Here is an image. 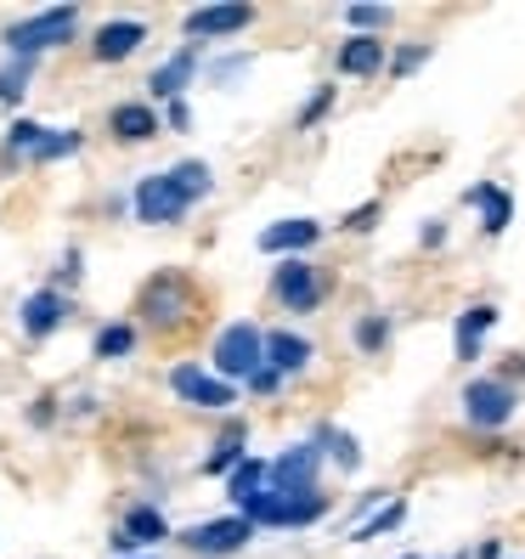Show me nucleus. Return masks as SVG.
I'll return each instance as SVG.
<instances>
[{
    "label": "nucleus",
    "instance_id": "obj_1",
    "mask_svg": "<svg viewBox=\"0 0 525 559\" xmlns=\"http://www.w3.org/2000/svg\"><path fill=\"white\" fill-rule=\"evenodd\" d=\"M210 187H215L210 164H199V158H181L176 170L147 176V181L136 187V221H147V226H176V221H181L192 204L204 199Z\"/></svg>",
    "mask_w": 525,
    "mask_h": 559
},
{
    "label": "nucleus",
    "instance_id": "obj_2",
    "mask_svg": "<svg viewBox=\"0 0 525 559\" xmlns=\"http://www.w3.org/2000/svg\"><path fill=\"white\" fill-rule=\"evenodd\" d=\"M142 322L158 328V334H170V328H181L192 311H199V294H192V283L181 272H158L142 283V300H136Z\"/></svg>",
    "mask_w": 525,
    "mask_h": 559
},
{
    "label": "nucleus",
    "instance_id": "obj_3",
    "mask_svg": "<svg viewBox=\"0 0 525 559\" xmlns=\"http://www.w3.org/2000/svg\"><path fill=\"white\" fill-rule=\"evenodd\" d=\"M74 28H80V7H51V12L28 17V23H12V28H7V51L23 57V62H35L40 51L74 40Z\"/></svg>",
    "mask_w": 525,
    "mask_h": 559
},
{
    "label": "nucleus",
    "instance_id": "obj_4",
    "mask_svg": "<svg viewBox=\"0 0 525 559\" xmlns=\"http://www.w3.org/2000/svg\"><path fill=\"white\" fill-rule=\"evenodd\" d=\"M266 368V334L254 322H232L215 340V379H254Z\"/></svg>",
    "mask_w": 525,
    "mask_h": 559
},
{
    "label": "nucleus",
    "instance_id": "obj_5",
    "mask_svg": "<svg viewBox=\"0 0 525 559\" xmlns=\"http://www.w3.org/2000/svg\"><path fill=\"white\" fill-rule=\"evenodd\" d=\"M514 407H520V396H514V384H503V379H475L464 390V413H469V424H480V430L509 424Z\"/></svg>",
    "mask_w": 525,
    "mask_h": 559
},
{
    "label": "nucleus",
    "instance_id": "obj_6",
    "mask_svg": "<svg viewBox=\"0 0 525 559\" xmlns=\"http://www.w3.org/2000/svg\"><path fill=\"white\" fill-rule=\"evenodd\" d=\"M249 537H254V525H249L243 514H226V520H210V525H192V532H181V543H187L192 554H204V559L238 554Z\"/></svg>",
    "mask_w": 525,
    "mask_h": 559
},
{
    "label": "nucleus",
    "instance_id": "obj_7",
    "mask_svg": "<svg viewBox=\"0 0 525 559\" xmlns=\"http://www.w3.org/2000/svg\"><path fill=\"white\" fill-rule=\"evenodd\" d=\"M170 390H176L181 402H192V407H210V413L232 407V384L215 379V373H204L199 361H181V368L170 373Z\"/></svg>",
    "mask_w": 525,
    "mask_h": 559
},
{
    "label": "nucleus",
    "instance_id": "obj_8",
    "mask_svg": "<svg viewBox=\"0 0 525 559\" xmlns=\"http://www.w3.org/2000/svg\"><path fill=\"white\" fill-rule=\"evenodd\" d=\"M277 300L288 311H317L322 306V294H327V277L317 266H306V260H288V266H277Z\"/></svg>",
    "mask_w": 525,
    "mask_h": 559
},
{
    "label": "nucleus",
    "instance_id": "obj_9",
    "mask_svg": "<svg viewBox=\"0 0 525 559\" xmlns=\"http://www.w3.org/2000/svg\"><path fill=\"white\" fill-rule=\"evenodd\" d=\"M317 441L306 447H288L277 464H272V491H283V498H306V491H317Z\"/></svg>",
    "mask_w": 525,
    "mask_h": 559
},
{
    "label": "nucleus",
    "instance_id": "obj_10",
    "mask_svg": "<svg viewBox=\"0 0 525 559\" xmlns=\"http://www.w3.org/2000/svg\"><path fill=\"white\" fill-rule=\"evenodd\" d=\"M170 537V525H164V514L153 509V503H136L124 520H119V532L108 537L114 543V554H136V548H153V543H164Z\"/></svg>",
    "mask_w": 525,
    "mask_h": 559
},
{
    "label": "nucleus",
    "instance_id": "obj_11",
    "mask_svg": "<svg viewBox=\"0 0 525 559\" xmlns=\"http://www.w3.org/2000/svg\"><path fill=\"white\" fill-rule=\"evenodd\" d=\"M69 294H62V288H35V294H28V300H23V334L28 340H46V334H57V328L62 322H69Z\"/></svg>",
    "mask_w": 525,
    "mask_h": 559
},
{
    "label": "nucleus",
    "instance_id": "obj_12",
    "mask_svg": "<svg viewBox=\"0 0 525 559\" xmlns=\"http://www.w3.org/2000/svg\"><path fill=\"white\" fill-rule=\"evenodd\" d=\"M254 23V7H199V12H187V35L192 40H215V35H238V28Z\"/></svg>",
    "mask_w": 525,
    "mask_h": 559
},
{
    "label": "nucleus",
    "instance_id": "obj_13",
    "mask_svg": "<svg viewBox=\"0 0 525 559\" xmlns=\"http://www.w3.org/2000/svg\"><path fill=\"white\" fill-rule=\"evenodd\" d=\"M108 130H114L124 147H136V142H153L158 136V114H153V103H119L108 114Z\"/></svg>",
    "mask_w": 525,
    "mask_h": 559
},
{
    "label": "nucleus",
    "instance_id": "obj_14",
    "mask_svg": "<svg viewBox=\"0 0 525 559\" xmlns=\"http://www.w3.org/2000/svg\"><path fill=\"white\" fill-rule=\"evenodd\" d=\"M142 40H147L142 23H103V28H96V40H91V57L96 62H124L130 51H142Z\"/></svg>",
    "mask_w": 525,
    "mask_h": 559
},
{
    "label": "nucleus",
    "instance_id": "obj_15",
    "mask_svg": "<svg viewBox=\"0 0 525 559\" xmlns=\"http://www.w3.org/2000/svg\"><path fill=\"white\" fill-rule=\"evenodd\" d=\"M199 74V51H176L170 62H158L153 69V80H147V91L153 96H164V103H181V91H187V80Z\"/></svg>",
    "mask_w": 525,
    "mask_h": 559
},
{
    "label": "nucleus",
    "instance_id": "obj_16",
    "mask_svg": "<svg viewBox=\"0 0 525 559\" xmlns=\"http://www.w3.org/2000/svg\"><path fill=\"white\" fill-rule=\"evenodd\" d=\"M317 238H322L317 221H277V226L260 233V249H266V254H288V249H311Z\"/></svg>",
    "mask_w": 525,
    "mask_h": 559
},
{
    "label": "nucleus",
    "instance_id": "obj_17",
    "mask_svg": "<svg viewBox=\"0 0 525 559\" xmlns=\"http://www.w3.org/2000/svg\"><path fill=\"white\" fill-rule=\"evenodd\" d=\"M491 322H498V311H491V306H469L464 317H457V361H475L480 356V340L491 334Z\"/></svg>",
    "mask_w": 525,
    "mask_h": 559
},
{
    "label": "nucleus",
    "instance_id": "obj_18",
    "mask_svg": "<svg viewBox=\"0 0 525 559\" xmlns=\"http://www.w3.org/2000/svg\"><path fill=\"white\" fill-rule=\"evenodd\" d=\"M469 204H480V210H486V233H491V238L509 233V221H514V199H509L503 187H491V181L469 187Z\"/></svg>",
    "mask_w": 525,
    "mask_h": 559
},
{
    "label": "nucleus",
    "instance_id": "obj_19",
    "mask_svg": "<svg viewBox=\"0 0 525 559\" xmlns=\"http://www.w3.org/2000/svg\"><path fill=\"white\" fill-rule=\"evenodd\" d=\"M266 480H272V469L260 464V457H243V464L226 475V491H232V503H238V509H249L260 491H266Z\"/></svg>",
    "mask_w": 525,
    "mask_h": 559
},
{
    "label": "nucleus",
    "instance_id": "obj_20",
    "mask_svg": "<svg viewBox=\"0 0 525 559\" xmlns=\"http://www.w3.org/2000/svg\"><path fill=\"white\" fill-rule=\"evenodd\" d=\"M339 69H345V74H379V69H384V40H373V35L345 40V46H339Z\"/></svg>",
    "mask_w": 525,
    "mask_h": 559
},
{
    "label": "nucleus",
    "instance_id": "obj_21",
    "mask_svg": "<svg viewBox=\"0 0 525 559\" xmlns=\"http://www.w3.org/2000/svg\"><path fill=\"white\" fill-rule=\"evenodd\" d=\"M311 361V345L300 340V334H266V368H277V373H300Z\"/></svg>",
    "mask_w": 525,
    "mask_h": 559
},
{
    "label": "nucleus",
    "instance_id": "obj_22",
    "mask_svg": "<svg viewBox=\"0 0 525 559\" xmlns=\"http://www.w3.org/2000/svg\"><path fill=\"white\" fill-rule=\"evenodd\" d=\"M243 436H249L243 424H226L220 441H215V452L204 457V469H210V475H232V469L243 464Z\"/></svg>",
    "mask_w": 525,
    "mask_h": 559
},
{
    "label": "nucleus",
    "instance_id": "obj_23",
    "mask_svg": "<svg viewBox=\"0 0 525 559\" xmlns=\"http://www.w3.org/2000/svg\"><path fill=\"white\" fill-rule=\"evenodd\" d=\"M407 520V503L396 498V503H384V509H373L362 525H356V537L350 543H373V537H384V532H396V525Z\"/></svg>",
    "mask_w": 525,
    "mask_h": 559
},
{
    "label": "nucleus",
    "instance_id": "obj_24",
    "mask_svg": "<svg viewBox=\"0 0 525 559\" xmlns=\"http://www.w3.org/2000/svg\"><path fill=\"white\" fill-rule=\"evenodd\" d=\"M130 345H136V328H130V322H108L103 334H96V356H103V361L130 356Z\"/></svg>",
    "mask_w": 525,
    "mask_h": 559
},
{
    "label": "nucleus",
    "instance_id": "obj_25",
    "mask_svg": "<svg viewBox=\"0 0 525 559\" xmlns=\"http://www.w3.org/2000/svg\"><path fill=\"white\" fill-rule=\"evenodd\" d=\"M40 142H46V124H35V119H17V124L7 130V153H28V158H35Z\"/></svg>",
    "mask_w": 525,
    "mask_h": 559
},
{
    "label": "nucleus",
    "instance_id": "obj_26",
    "mask_svg": "<svg viewBox=\"0 0 525 559\" xmlns=\"http://www.w3.org/2000/svg\"><path fill=\"white\" fill-rule=\"evenodd\" d=\"M356 345H362L368 356H373V350H384V345H390V317H384V311H373V317L356 322Z\"/></svg>",
    "mask_w": 525,
    "mask_h": 559
},
{
    "label": "nucleus",
    "instance_id": "obj_27",
    "mask_svg": "<svg viewBox=\"0 0 525 559\" xmlns=\"http://www.w3.org/2000/svg\"><path fill=\"white\" fill-rule=\"evenodd\" d=\"M317 441L334 452V464H339V469H356V464H362V452H356V441H350L345 430H317Z\"/></svg>",
    "mask_w": 525,
    "mask_h": 559
},
{
    "label": "nucleus",
    "instance_id": "obj_28",
    "mask_svg": "<svg viewBox=\"0 0 525 559\" xmlns=\"http://www.w3.org/2000/svg\"><path fill=\"white\" fill-rule=\"evenodd\" d=\"M28 74H35V62L12 57V69H0V103H17L23 85H28Z\"/></svg>",
    "mask_w": 525,
    "mask_h": 559
},
{
    "label": "nucleus",
    "instance_id": "obj_29",
    "mask_svg": "<svg viewBox=\"0 0 525 559\" xmlns=\"http://www.w3.org/2000/svg\"><path fill=\"white\" fill-rule=\"evenodd\" d=\"M62 153H80V130H46L35 164H51V158H62Z\"/></svg>",
    "mask_w": 525,
    "mask_h": 559
},
{
    "label": "nucleus",
    "instance_id": "obj_30",
    "mask_svg": "<svg viewBox=\"0 0 525 559\" xmlns=\"http://www.w3.org/2000/svg\"><path fill=\"white\" fill-rule=\"evenodd\" d=\"M327 108H334V85H317V96H311V103L300 108V130H311V124H317Z\"/></svg>",
    "mask_w": 525,
    "mask_h": 559
},
{
    "label": "nucleus",
    "instance_id": "obj_31",
    "mask_svg": "<svg viewBox=\"0 0 525 559\" xmlns=\"http://www.w3.org/2000/svg\"><path fill=\"white\" fill-rule=\"evenodd\" d=\"M423 57H430V46H407V51H396V62H390V74H413Z\"/></svg>",
    "mask_w": 525,
    "mask_h": 559
},
{
    "label": "nucleus",
    "instance_id": "obj_32",
    "mask_svg": "<svg viewBox=\"0 0 525 559\" xmlns=\"http://www.w3.org/2000/svg\"><path fill=\"white\" fill-rule=\"evenodd\" d=\"M373 221H379V204H362V210H350V215H345V226H350V233H368Z\"/></svg>",
    "mask_w": 525,
    "mask_h": 559
},
{
    "label": "nucleus",
    "instance_id": "obj_33",
    "mask_svg": "<svg viewBox=\"0 0 525 559\" xmlns=\"http://www.w3.org/2000/svg\"><path fill=\"white\" fill-rule=\"evenodd\" d=\"M384 17H390V7H350V23H362V28H373Z\"/></svg>",
    "mask_w": 525,
    "mask_h": 559
},
{
    "label": "nucleus",
    "instance_id": "obj_34",
    "mask_svg": "<svg viewBox=\"0 0 525 559\" xmlns=\"http://www.w3.org/2000/svg\"><path fill=\"white\" fill-rule=\"evenodd\" d=\"M249 384H254V390H260V396H266V390H277V368H260V373H254V379H249Z\"/></svg>",
    "mask_w": 525,
    "mask_h": 559
},
{
    "label": "nucleus",
    "instance_id": "obj_35",
    "mask_svg": "<svg viewBox=\"0 0 525 559\" xmlns=\"http://www.w3.org/2000/svg\"><path fill=\"white\" fill-rule=\"evenodd\" d=\"M232 74H243V57H226V62H215V80H232Z\"/></svg>",
    "mask_w": 525,
    "mask_h": 559
},
{
    "label": "nucleus",
    "instance_id": "obj_36",
    "mask_svg": "<svg viewBox=\"0 0 525 559\" xmlns=\"http://www.w3.org/2000/svg\"><path fill=\"white\" fill-rule=\"evenodd\" d=\"M164 119H170L176 130H187V103H170V114H164Z\"/></svg>",
    "mask_w": 525,
    "mask_h": 559
},
{
    "label": "nucleus",
    "instance_id": "obj_37",
    "mask_svg": "<svg viewBox=\"0 0 525 559\" xmlns=\"http://www.w3.org/2000/svg\"><path fill=\"white\" fill-rule=\"evenodd\" d=\"M28 418H35V424H51V418H57V407H51V396H46V402H40L35 413H28Z\"/></svg>",
    "mask_w": 525,
    "mask_h": 559
},
{
    "label": "nucleus",
    "instance_id": "obj_38",
    "mask_svg": "<svg viewBox=\"0 0 525 559\" xmlns=\"http://www.w3.org/2000/svg\"><path fill=\"white\" fill-rule=\"evenodd\" d=\"M457 559H464V554H457Z\"/></svg>",
    "mask_w": 525,
    "mask_h": 559
}]
</instances>
